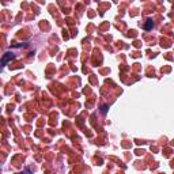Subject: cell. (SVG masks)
<instances>
[{"label": "cell", "instance_id": "obj_1", "mask_svg": "<svg viewBox=\"0 0 174 174\" xmlns=\"http://www.w3.org/2000/svg\"><path fill=\"white\" fill-rule=\"evenodd\" d=\"M15 59V56H14V53H11V52H7V53H4V56H3V59H2V65H6L7 63H8L10 60H14Z\"/></svg>", "mask_w": 174, "mask_h": 174}, {"label": "cell", "instance_id": "obj_2", "mask_svg": "<svg viewBox=\"0 0 174 174\" xmlns=\"http://www.w3.org/2000/svg\"><path fill=\"white\" fill-rule=\"evenodd\" d=\"M152 29V21L151 19H147L144 23V30H151Z\"/></svg>", "mask_w": 174, "mask_h": 174}, {"label": "cell", "instance_id": "obj_3", "mask_svg": "<svg viewBox=\"0 0 174 174\" xmlns=\"http://www.w3.org/2000/svg\"><path fill=\"white\" fill-rule=\"evenodd\" d=\"M101 112L104 113V114H106V112H108V106H102V108H101Z\"/></svg>", "mask_w": 174, "mask_h": 174}]
</instances>
